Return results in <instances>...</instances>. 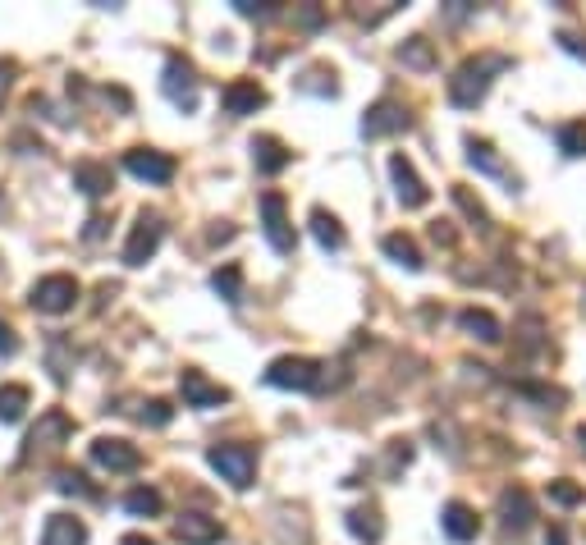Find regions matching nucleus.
I'll list each match as a JSON object with an SVG mask.
<instances>
[{"label": "nucleus", "instance_id": "nucleus-1", "mask_svg": "<svg viewBox=\"0 0 586 545\" xmlns=\"http://www.w3.org/2000/svg\"><path fill=\"white\" fill-rule=\"evenodd\" d=\"M509 65H513L509 55H477V60H463V65L454 69V78H449V101H454L458 110L481 106L490 83H495V74H504Z\"/></svg>", "mask_w": 586, "mask_h": 545}, {"label": "nucleus", "instance_id": "nucleus-2", "mask_svg": "<svg viewBox=\"0 0 586 545\" xmlns=\"http://www.w3.org/2000/svg\"><path fill=\"white\" fill-rule=\"evenodd\" d=\"M69 436H74V422H69V413L51 408V413H42V417H37V426L28 431V445H23L19 463H33V458H42V454H55V449L65 445Z\"/></svg>", "mask_w": 586, "mask_h": 545}, {"label": "nucleus", "instance_id": "nucleus-3", "mask_svg": "<svg viewBox=\"0 0 586 545\" xmlns=\"http://www.w3.org/2000/svg\"><path fill=\"white\" fill-rule=\"evenodd\" d=\"M207 463L229 481V486H234V491H248L252 472H257V454H252L248 445H211Z\"/></svg>", "mask_w": 586, "mask_h": 545}, {"label": "nucleus", "instance_id": "nucleus-4", "mask_svg": "<svg viewBox=\"0 0 586 545\" xmlns=\"http://www.w3.org/2000/svg\"><path fill=\"white\" fill-rule=\"evenodd\" d=\"M321 362L312 358H275L271 367H266V385H275V390H316L321 385Z\"/></svg>", "mask_w": 586, "mask_h": 545}, {"label": "nucleus", "instance_id": "nucleus-5", "mask_svg": "<svg viewBox=\"0 0 586 545\" xmlns=\"http://www.w3.org/2000/svg\"><path fill=\"white\" fill-rule=\"evenodd\" d=\"M74 303H78L74 275H42V280L33 284V307L46 312V317H60V312H69Z\"/></svg>", "mask_w": 586, "mask_h": 545}, {"label": "nucleus", "instance_id": "nucleus-6", "mask_svg": "<svg viewBox=\"0 0 586 545\" xmlns=\"http://www.w3.org/2000/svg\"><path fill=\"white\" fill-rule=\"evenodd\" d=\"M161 234H165V220L156 211H142L138 225H133L129 243H124V266H147L152 252L161 248Z\"/></svg>", "mask_w": 586, "mask_h": 545}, {"label": "nucleus", "instance_id": "nucleus-7", "mask_svg": "<svg viewBox=\"0 0 586 545\" xmlns=\"http://www.w3.org/2000/svg\"><path fill=\"white\" fill-rule=\"evenodd\" d=\"M161 88H165V97H170L179 110H193L197 106V74H193V65H188L184 55H170V60H165Z\"/></svg>", "mask_w": 586, "mask_h": 545}, {"label": "nucleus", "instance_id": "nucleus-8", "mask_svg": "<svg viewBox=\"0 0 586 545\" xmlns=\"http://www.w3.org/2000/svg\"><path fill=\"white\" fill-rule=\"evenodd\" d=\"M92 463L106 468V472H138L142 454H138V445H129V440L101 436V440H92Z\"/></svg>", "mask_w": 586, "mask_h": 545}, {"label": "nucleus", "instance_id": "nucleus-9", "mask_svg": "<svg viewBox=\"0 0 586 545\" xmlns=\"http://www.w3.org/2000/svg\"><path fill=\"white\" fill-rule=\"evenodd\" d=\"M390 179H394V193H399V202L403 207H426V202H431V188L422 184V179H417V170H413V161H408V156L403 152H394L390 156Z\"/></svg>", "mask_w": 586, "mask_h": 545}, {"label": "nucleus", "instance_id": "nucleus-10", "mask_svg": "<svg viewBox=\"0 0 586 545\" xmlns=\"http://www.w3.org/2000/svg\"><path fill=\"white\" fill-rule=\"evenodd\" d=\"M124 170H129L133 179H147V184H170L174 179V161L165 152H152V147L124 152Z\"/></svg>", "mask_w": 586, "mask_h": 545}, {"label": "nucleus", "instance_id": "nucleus-11", "mask_svg": "<svg viewBox=\"0 0 586 545\" xmlns=\"http://www.w3.org/2000/svg\"><path fill=\"white\" fill-rule=\"evenodd\" d=\"M179 394H184L188 408H220V404H229L225 385L211 381V376H202V371H193V367L179 376Z\"/></svg>", "mask_w": 586, "mask_h": 545}, {"label": "nucleus", "instance_id": "nucleus-12", "mask_svg": "<svg viewBox=\"0 0 586 545\" xmlns=\"http://www.w3.org/2000/svg\"><path fill=\"white\" fill-rule=\"evenodd\" d=\"M261 225H266V239H271L275 252H293V225H289V211H284L280 193L261 197Z\"/></svg>", "mask_w": 586, "mask_h": 545}, {"label": "nucleus", "instance_id": "nucleus-13", "mask_svg": "<svg viewBox=\"0 0 586 545\" xmlns=\"http://www.w3.org/2000/svg\"><path fill=\"white\" fill-rule=\"evenodd\" d=\"M408 129V110L399 101H376L367 110V120H362V133L367 138H390V133H403Z\"/></svg>", "mask_w": 586, "mask_h": 545}, {"label": "nucleus", "instance_id": "nucleus-14", "mask_svg": "<svg viewBox=\"0 0 586 545\" xmlns=\"http://www.w3.org/2000/svg\"><path fill=\"white\" fill-rule=\"evenodd\" d=\"M220 536H225L220 518H207V513H184L174 523V541H184V545H216Z\"/></svg>", "mask_w": 586, "mask_h": 545}, {"label": "nucleus", "instance_id": "nucleus-15", "mask_svg": "<svg viewBox=\"0 0 586 545\" xmlns=\"http://www.w3.org/2000/svg\"><path fill=\"white\" fill-rule=\"evenodd\" d=\"M536 518V500L527 486H509V491H500V523L504 527H527Z\"/></svg>", "mask_w": 586, "mask_h": 545}, {"label": "nucleus", "instance_id": "nucleus-16", "mask_svg": "<svg viewBox=\"0 0 586 545\" xmlns=\"http://www.w3.org/2000/svg\"><path fill=\"white\" fill-rule=\"evenodd\" d=\"M220 101H225L229 115H257L266 106V88H261L257 78H239V83H229Z\"/></svg>", "mask_w": 586, "mask_h": 545}, {"label": "nucleus", "instance_id": "nucleus-17", "mask_svg": "<svg viewBox=\"0 0 586 545\" xmlns=\"http://www.w3.org/2000/svg\"><path fill=\"white\" fill-rule=\"evenodd\" d=\"M440 523H445L449 541H472V536L481 532L477 509H472V504H463V500H449L445 513H440Z\"/></svg>", "mask_w": 586, "mask_h": 545}, {"label": "nucleus", "instance_id": "nucleus-18", "mask_svg": "<svg viewBox=\"0 0 586 545\" xmlns=\"http://www.w3.org/2000/svg\"><path fill=\"white\" fill-rule=\"evenodd\" d=\"M42 545H87V527L74 513H51L42 527Z\"/></svg>", "mask_w": 586, "mask_h": 545}, {"label": "nucleus", "instance_id": "nucleus-19", "mask_svg": "<svg viewBox=\"0 0 586 545\" xmlns=\"http://www.w3.org/2000/svg\"><path fill=\"white\" fill-rule=\"evenodd\" d=\"M252 161H257L261 175H280L284 165L293 161V152L284 147L280 138H271V133H261V138H252Z\"/></svg>", "mask_w": 586, "mask_h": 545}, {"label": "nucleus", "instance_id": "nucleus-20", "mask_svg": "<svg viewBox=\"0 0 586 545\" xmlns=\"http://www.w3.org/2000/svg\"><path fill=\"white\" fill-rule=\"evenodd\" d=\"M74 188H83L87 197H106L110 188H115V175H110V165H101V161H78Z\"/></svg>", "mask_w": 586, "mask_h": 545}, {"label": "nucleus", "instance_id": "nucleus-21", "mask_svg": "<svg viewBox=\"0 0 586 545\" xmlns=\"http://www.w3.org/2000/svg\"><path fill=\"white\" fill-rule=\"evenodd\" d=\"M458 326H463L472 339H481V344H500L504 339V326L490 317L486 307H467V312H458Z\"/></svg>", "mask_w": 586, "mask_h": 545}, {"label": "nucleus", "instance_id": "nucleus-22", "mask_svg": "<svg viewBox=\"0 0 586 545\" xmlns=\"http://www.w3.org/2000/svg\"><path fill=\"white\" fill-rule=\"evenodd\" d=\"M380 248H385V257H390V262H399L403 271H422V248H417L413 239H408V234H385V239H380Z\"/></svg>", "mask_w": 586, "mask_h": 545}, {"label": "nucleus", "instance_id": "nucleus-23", "mask_svg": "<svg viewBox=\"0 0 586 545\" xmlns=\"http://www.w3.org/2000/svg\"><path fill=\"white\" fill-rule=\"evenodd\" d=\"M312 234H316V243H321V248H330V252L344 248V229H339V220L330 216V211H321V207L312 211Z\"/></svg>", "mask_w": 586, "mask_h": 545}, {"label": "nucleus", "instance_id": "nucleus-24", "mask_svg": "<svg viewBox=\"0 0 586 545\" xmlns=\"http://www.w3.org/2000/svg\"><path fill=\"white\" fill-rule=\"evenodd\" d=\"M124 509H129L133 518H156V513L165 509V500H161V491H152V486H138V491L124 495Z\"/></svg>", "mask_w": 586, "mask_h": 545}, {"label": "nucleus", "instance_id": "nucleus-25", "mask_svg": "<svg viewBox=\"0 0 586 545\" xmlns=\"http://www.w3.org/2000/svg\"><path fill=\"white\" fill-rule=\"evenodd\" d=\"M348 532L376 545L380 536H385V523H380V513H376V509H353V513H348Z\"/></svg>", "mask_w": 586, "mask_h": 545}, {"label": "nucleus", "instance_id": "nucleus-26", "mask_svg": "<svg viewBox=\"0 0 586 545\" xmlns=\"http://www.w3.org/2000/svg\"><path fill=\"white\" fill-rule=\"evenodd\" d=\"M211 289H216L225 303H243V271L239 266H220V271L211 275Z\"/></svg>", "mask_w": 586, "mask_h": 545}, {"label": "nucleus", "instance_id": "nucleus-27", "mask_svg": "<svg viewBox=\"0 0 586 545\" xmlns=\"http://www.w3.org/2000/svg\"><path fill=\"white\" fill-rule=\"evenodd\" d=\"M28 408V385H0V422H19Z\"/></svg>", "mask_w": 586, "mask_h": 545}, {"label": "nucleus", "instance_id": "nucleus-28", "mask_svg": "<svg viewBox=\"0 0 586 545\" xmlns=\"http://www.w3.org/2000/svg\"><path fill=\"white\" fill-rule=\"evenodd\" d=\"M559 152L564 156H586V120H568V124H559Z\"/></svg>", "mask_w": 586, "mask_h": 545}, {"label": "nucleus", "instance_id": "nucleus-29", "mask_svg": "<svg viewBox=\"0 0 586 545\" xmlns=\"http://www.w3.org/2000/svg\"><path fill=\"white\" fill-rule=\"evenodd\" d=\"M467 161L477 165V170H486V175H504V161L495 156V147H490V142L467 138Z\"/></svg>", "mask_w": 586, "mask_h": 545}, {"label": "nucleus", "instance_id": "nucleus-30", "mask_svg": "<svg viewBox=\"0 0 586 545\" xmlns=\"http://www.w3.org/2000/svg\"><path fill=\"white\" fill-rule=\"evenodd\" d=\"M399 60H403V65H413V69H431V65H435L431 42H422V37H413V42H403V46H399Z\"/></svg>", "mask_w": 586, "mask_h": 545}, {"label": "nucleus", "instance_id": "nucleus-31", "mask_svg": "<svg viewBox=\"0 0 586 545\" xmlns=\"http://www.w3.org/2000/svg\"><path fill=\"white\" fill-rule=\"evenodd\" d=\"M170 417H174V408L165 404V399H142L138 404V422L142 426H170Z\"/></svg>", "mask_w": 586, "mask_h": 545}, {"label": "nucleus", "instance_id": "nucleus-32", "mask_svg": "<svg viewBox=\"0 0 586 545\" xmlns=\"http://www.w3.org/2000/svg\"><path fill=\"white\" fill-rule=\"evenodd\" d=\"M55 491H60V495H87V500L97 495L92 486H87V477H83V472H69V468H60V472H55Z\"/></svg>", "mask_w": 586, "mask_h": 545}, {"label": "nucleus", "instance_id": "nucleus-33", "mask_svg": "<svg viewBox=\"0 0 586 545\" xmlns=\"http://www.w3.org/2000/svg\"><path fill=\"white\" fill-rule=\"evenodd\" d=\"M550 500H554V504H564V509H573V504L586 500V491L577 486V481H550Z\"/></svg>", "mask_w": 586, "mask_h": 545}, {"label": "nucleus", "instance_id": "nucleus-34", "mask_svg": "<svg viewBox=\"0 0 586 545\" xmlns=\"http://www.w3.org/2000/svg\"><path fill=\"white\" fill-rule=\"evenodd\" d=\"M454 202H458V207H463V211H467V216H472V220H477V225H481V229H486V225H490L486 207H481V202H477V197H472V193H467V188H463V184H458V188H454Z\"/></svg>", "mask_w": 586, "mask_h": 545}, {"label": "nucleus", "instance_id": "nucleus-35", "mask_svg": "<svg viewBox=\"0 0 586 545\" xmlns=\"http://www.w3.org/2000/svg\"><path fill=\"white\" fill-rule=\"evenodd\" d=\"M239 14H248V19H261V14H271V5H261V0H229Z\"/></svg>", "mask_w": 586, "mask_h": 545}, {"label": "nucleus", "instance_id": "nucleus-36", "mask_svg": "<svg viewBox=\"0 0 586 545\" xmlns=\"http://www.w3.org/2000/svg\"><path fill=\"white\" fill-rule=\"evenodd\" d=\"M101 234H106V216H92V220H87V229H83V239H87V243H97Z\"/></svg>", "mask_w": 586, "mask_h": 545}, {"label": "nucleus", "instance_id": "nucleus-37", "mask_svg": "<svg viewBox=\"0 0 586 545\" xmlns=\"http://www.w3.org/2000/svg\"><path fill=\"white\" fill-rule=\"evenodd\" d=\"M559 46H564V51H573V55H586V42L577 33H559Z\"/></svg>", "mask_w": 586, "mask_h": 545}, {"label": "nucleus", "instance_id": "nucleus-38", "mask_svg": "<svg viewBox=\"0 0 586 545\" xmlns=\"http://www.w3.org/2000/svg\"><path fill=\"white\" fill-rule=\"evenodd\" d=\"M14 349H19V339H14V330L0 321V353H14Z\"/></svg>", "mask_w": 586, "mask_h": 545}, {"label": "nucleus", "instance_id": "nucleus-39", "mask_svg": "<svg viewBox=\"0 0 586 545\" xmlns=\"http://www.w3.org/2000/svg\"><path fill=\"white\" fill-rule=\"evenodd\" d=\"M10 78H14V65L10 60H0V101H5V92H10Z\"/></svg>", "mask_w": 586, "mask_h": 545}, {"label": "nucleus", "instance_id": "nucleus-40", "mask_svg": "<svg viewBox=\"0 0 586 545\" xmlns=\"http://www.w3.org/2000/svg\"><path fill=\"white\" fill-rule=\"evenodd\" d=\"M229 239H234V225H216V229H211V243H229Z\"/></svg>", "mask_w": 586, "mask_h": 545}, {"label": "nucleus", "instance_id": "nucleus-41", "mask_svg": "<svg viewBox=\"0 0 586 545\" xmlns=\"http://www.w3.org/2000/svg\"><path fill=\"white\" fill-rule=\"evenodd\" d=\"M545 545H568L564 527H550V532H545Z\"/></svg>", "mask_w": 586, "mask_h": 545}, {"label": "nucleus", "instance_id": "nucleus-42", "mask_svg": "<svg viewBox=\"0 0 586 545\" xmlns=\"http://www.w3.org/2000/svg\"><path fill=\"white\" fill-rule=\"evenodd\" d=\"M124 545H156V541H147V536H124Z\"/></svg>", "mask_w": 586, "mask_h": 545}, {"label": "nucleus", "instance_id": "nucleus-43", "mask_svg": "<svg viewBox=\"0 0 586 545\" xmlns=\"http://www.w3.org/2000/svg\"><path fill=\"white\" fill-rule=\"evenodd\" d=\"M577 440H582V445H586V426H577Z\"/></svg>", "mask_w": 586, "mask_h": 545}]
</instances>
